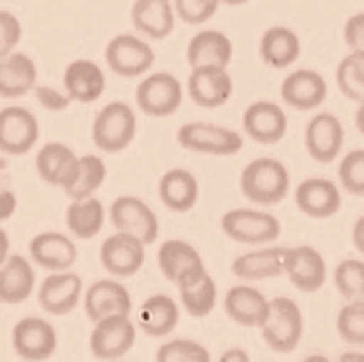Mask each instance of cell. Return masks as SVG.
<instances>
[{
	"label": "cell",
	"instance_id": "6da1fadb",
	"mask_svg": "<svg viewBox=\"0 0 364 362\" xmlns=\"http://www.w3.org/2000/svg\"><path fill=\"white\" fill-rule=\"evenodd\" d=\"M241 193L259 206H276L289 193V170L274 157L250 161L241 173Z\"/></svg>",
	"mask_w": 364,
	"mask_h": 362
},
{
	"label": "cell",
	"instance_id": "7a4b0ae2",
	"mask_svg": "<svg viewBox=\"0 0 364 362\" xmlns=\"http://www.w3.org/2000/svg\"><path fill=\"white\" fill-rule=\"evenodd\" d=\"M93 144L102 153H122L137 135V115L126 102H111L100 109L93 119Z\"/></svg>",
	"mask_w": 364,
	"mask_h": 362
},
{
	"label": "cell",
	"instance_id": "3957f363",
	"mask_svg": "<svg viewBox=\"0 0 364 362\" xmlns=\"http://www.w3.org/2000/svg\"><path fill=\"white\" fill-rule=\"evenodd\" d=\"M303 331H305V321L301 307L287 296L272 298L267 318L261 325L265 345L276 353H291L301 345Z\"/></svg>",
	"mask_w": 364,
	"mask_h": 362
},
{
	"label": "cell",
	"instance_id": "277c9868",
	"mask_svg": "<svg viewBox=\"0 0 364 362\" xmlns=\"http://www.w3.org/2000/svg\"><path fill=\"white\" fill-rule=\"evenodd\" d=\"M177 142L192 153L212 155V157H232L241 153L243 137L219 124L210 122H188L177 131Z\"/></svg>",
	"mask_w": 364,
	"mask_h": 362
},
{
	"label": "cell",
	"instance_id": "5b68a950",
	"mask_svg": "<svg viewBox=\"0 0 364 362\" xmlns=\"http://www.w3.org/2000/svg\"><path fill=\"white\" fill-rule=\"evenodd\" d=\"M221 230L225 237L245 245H265L281 237V221L263 210L234 208L221 217Z\"/></svg>",
	"mask_w": 364,
	"mask_h": 362
},
{
	"label": "cell",
	"instance_id": "8992f818",
	"mask_svg": "<svg viewBox=\"0 0 364 362\" xmlns=\"http://www.w3.org/2000/svg\"><path fill=\"white\" fill-rule=\"evenodd\" d=\"M137 340V325L131 314H111L93 323L89 347L97 360H119L133 349Z\"/></svg>",
	"mask_w": 364,
	"mask_h": 362
},
{
	"label": "cell",
	"instance_id": "52a82bcc",
	"mask_svg": "<svg viewBox=\"0 0 364 362\" xmlns=\"http://www.w3.org/2000/svg\"><path fill=\"white\" fill-rule=\"evenodd\" d=\"M106 67L122 78H141L155 65V51L135 33H119L109 40L104 51Z\"/></svg>",
	"mask_w": 364,
	"mask_h": 362
},
{
	"label": "cell",
	"instance_id": "ba28073f",
	"mask_svg": "<svg viewBox=\"0 0 364 362\" xmlns=\"http://www.w3.org/2000/svg\"><path fill=\"white\" fill-rule=\"evenodd\" d=\"M135 102L141 113L151 117H170L179 111L183 102V87L177 75L157 71L146 75L135 89Z\"/></svg>",
	"mask_w": 364,
	"mask_h": 362
},
{
	"label": "cell",
	"instance_id": "9c48e42d",
	"mask_svg": "<svg viewBox=\"0 0 364 362\" xmlns=\"http://www.w3.org/2000/svg\"><path fill=\"white\" fill-rule=\"evenodd\" d=\"M11 345L18 358L42 362L58 351V331L47 318L25 316L11 329Z\"/></svg>",
	"mask_w": 364,
	"mask_h": 362
},
{
	"label": "cell",
	"instance_id": "30bf717a",
	"mask_svg": "<svg viewBox=\"0 0 364 362\" xmlns=\"http://www.w3.org/2000/svg\"><path fill=\"white\" fill-rule=\"evenodd\" d=\"M109 219L117 232H128L141 239L146 245H153L159 237V219L155 210L144 199L133 195L117 197L109 208Z\"/></svg>",
	"mask_w": 364,
	"mask_h": 362
},
{
	"label": "cell",
	"instance_id": "8fae6325",
	"mask_svg": "<svg viewBox=\"0 0 364 362\" xmlns=\"http://www.w3.org/2000/svg\"><path fill=\"white\" fill-rule=\"evenodd\" d=\"M40 137V124L25 106H5L0 109V153L20 157L33 151Z\"/></svg>",
	"mask_w": 364,
	"mask_h": 362
},
{
	"label": "cell",
	"instance_id": "7c38bea8",
	"mask_svg": "<svg viewBox=\"0 0 364 362\" xmlns=\"http://www.w3.org/2000/svg\"><path fill=\"white\" fill-rule=\"evenodd\" d=\"M146 261V243L128 232H117L106 237L100 245V263L115 279L135 276Z\"/></svg>",
	"mask_w": 364,
	"mask_h": 362
},
{
	"label": "cell",
	"instance_id": "4fadbf2b",
	"mask_svg": "<svg viewBox=\"0 0 364 362\" xmlns=\"http://www.w3.org/2000/svg\"><path fill=\"white\" fill-rule=\"evenodd\" d=\"M283 274H287V279L296 289L314 294L318 289H323L327 283V263L316 247L296 245L285 250Z\"/></svg>",
	"mask_w": 364,
	"mask_h": 362
},
{
	"label": "cell",
	"instance_id": "5bb4252c",
	"mask_svg": "<svg viewBox=\"0 0 364 362\" xmlns=\"http://www.w3.org/2000/svg\"><path fill=\"white\" fill-rule=\"evenodd\" d=\"M188 95L201 109H219L234 93V80L228 67H192L188 75Z\"/></svg>",
	"mask_w": 364,
	"mask_h": 362
},
{
	"label": "cell",
	"instance_id": "9a60e30c",
	"mask_svg": "<svg viewBox=\"0 0 364 362\" xmlns=\"http://www.w3.org/2000/svg\"><path fill=\"white\" fill-rule=\"evenodd\" d=\"M84 294V285L80 274L71 270L51 272L38 287V303L51 316L71 314Z\"/></svg>",
	"mask_w": 364,
	"mask_h": 362
},
{
	"label": "cell",
	"instance_id": "2e32d148",
	"mask_svg": "<svg viewBox=\"0 0 364 362\" xmlns=\"http://www.w3.org/2000/svg\"><path fill=\"white\" fill-rule=\"evenodd\" d=\"M342 144H345V129H342V122L336 115L318 113L309 119L305 129V148L314 161H336V157H340Z\"/></svg>",
	"mask_w": 364,
	"mask_h": 362
},
{
	"label": "cell",
	"instance_id": "e0dca14e",
	"mask_svg": "<svg viewBox=\"0 0 364 362\" xmlns=\"http://www.w3.org/2000/svg\"><path fill=\"white\" fill-rule=\"evenodd\" d=\"M157 265L164 274V279L173 285H179L181 281H188L205 270L199 250L183 239L164 241L157 252Z\"/></svg>",
	"mask_w": 364,
	"mask_h": 362
},
{
	"label": "cell",
	"instance_id": "ac0fdd59",
	"mask_svg": "<svg viewBox=\"0 0 364 362\" xmlns=\"http://www.w3.org/2000/svg\"><path fill=\"white\" fill-rule=\"evenodd\" d=\"M62 87L73 102L93 104L104 95V89H106L104 69L93 60L77 58L69 62L67 69H64Z\"/></svg>",
	"mask_w": 364,
	"mask_h": 362
},
{
	"label": "cell",
	"instance_id": "d6986e66",
	"mask_svg": "<svg viewBox=\"0 0 364 362\" xmlns=\"http://www.w3.org/2000/svg\"><path fill=\"white\" fill-rule=\"evenodd\" d=\"M243 129L259 144H278L287 135V115L278 104L261 100L250 104L243 113Z\"/></svg>",
	"mask_w": 364,
	"mask_h": 362
},
{
	"label": "cell",
	"instance_id": "ffe728a7",
	"mask_svg": "<svg viewBox=\"0 0 364 362\" xmlns=\"http://www.w3.org/2000/svg\"><path fill=\"white\" fill-rule=\"evenodd\" d=\"M296 206L311 219H329L342 206V195L331 179L311 177L298 183L294 193Z\"/></svg>",
	"mask_w": 364,
	"mask_h": 362
},
{
	"label": "cell",
	"instance_id": "44dd1931",
	"mask_svg": "<svg viewBox=\"0 0 364 362\" xmlns=\"http://www.w3.org/2000/svg\"><path fill=\"white\" fill-rule=\"evenodd\" d=\"M281 97L296 111L318 109L327 100V82L314 69H296L283 80Z\"/></svg>",
	"mask_w": 364,
	"mask_h": 362
},
{
	"label": "cell",
	"instance_id": "7402d4cb",
	"mask_svg": "<svg viewBox=\"0 0 364 362\" xmlns=\"http://www.w3.org/2000/svg\"><path fill=\"white\" fill-rule=\"evenodd\" d=\"M29 257L36 265L49 272L71 270L77 261V247L62 232H40L29 241Z\"/></svg>",
	"mask_w": 364,
	"mask_h": 362
},
{
	"label": "cell",
	"instance_id": "603a6c76",
	"mask_svg": "<svg viewBox=\"0 0 364 362\" xmlns=\"http://www.w3.org/2000/svg\"><path fill=\"white\" fill-rule=\"evenodd\" d=\"M38 84V67L31 55L9 51L0 55V97L16 100L33 91Z\"/></svg>",
	"mask_w": 364,
	"mask_h": 362
},
{
	"label": "cell",
	"instance_id": "cb8c5ba5",
	"mask_svg": "<svg viewBox=\"0 0 364 362\" xmlns=\"http://www.w3.org/2000/svg\"><path fill=\"white\" fill-rule=\"evenodd\" d=\"M223 309L234 323L243 327H261L269 312V301L252 285H234L223 298Z\"/></svg>",
	"mask_w": 364,
	"mask_h": 362
},
{
	"label": "cell",
	"instance_id": "d4e9b609",
	"mask_svg": "<svg viewBox=\"0 0 364 362\" xmlns=\"http://www.w3.org/2000/svg\"><path fill=\"white\" fill-rule=\"evenodd\" d=\"M36 289V270L29 259L20 254H9L0 263V303L18 305L31 298Z\"/></svg>",
	"mask_w": 364,
	"mask_h": 362
},
{
	"label": "cell",
	"instance_id": "484cf974",
	"mask_svg": "<svg viewBox=\"0 0 364 362\" xmlns=\"http://www.w3.org/2000/svg\"><path fill=\"white\" fill-rule=\"evenodd\" d=\"M131 23L135 31L153 40L168 38L177 23L173 0H135L131 7Z\"/></svg>",
	"mask_w": 364,
	"mask_h": 362
},
{
	"label": "cell",
	"instance_id": "4316f807",
	"mask_svg": "<svg viewBox=\"0 0 364 362\" xmlns=\"http://www.w3.org/2000/svg\"><path fill=\"white\" fill-rule=\"evenodd\" d=\"M133 298L131 292L119 281H95L84 294V312L89 321H100L111 314H131Z\"/></svg>",
	"mask_w": 364,
	"mask_h": 362
},
{
	"label": "cell",
	"instance_id": "83f0119b",
	"mask_svg": "<svg viewBox=\"0 0 364 362\" xmlns=\"http://www.w3.org/2000/svg\"><path fill=\"white\" fill-rule=\"evenodd\" d=\"M232 53H234V45L223 31L203 29L190 38L188 49H186V60L190 69L205 67V65L228 67L232 62Z\"/></svg>",
	"mask_w": 364,
	"mask_h": 362
},
{
	"label": "cell",
	"instance_id": "f1b7e54d",
	"mask_svg": "<svg viewBox=\"0 0 364 362\" xmlns=\"http://www.w3.org/2000/svg\"><path fill=\"white\" fill-rule=\"evenodd\" d=\"M179 318H181V312L173 296L153 294L141 303L137 325L146 336L159 338V336L173 334L179 325Z\"/></svg>",
	"mask_w": 364,
	"mask_h": 362
},
{
	"label": "cell",
	"instance_id": "f546056e",
	"mask_svg": "<svg viewBox=\"0 0 364 362\" xmlns=\"http://www.w3.org/2000/svg\"><path fill=\"white\" fill-rule=\"evenodd\" d=\"M77 155L73 148L62 142H49L38 151L36 155V170L42 181L51 186L64 188L75 173Z\"/></svg>",
	"mask_w": 364,
	"mask_h": 362
},
{
	"label": "cell",
	"instance_id": "4dcf8cb0",
	"mask_svg": "<svg viewBox=\"0 0 364 362\" xmlns=\"http://www.w3.org/2000/svg\"><path fill=\"white\" fill-rule=\"evenodd\" d=\"M159 199L173 212H188L199 201V181L186 168H170L159 179Z\"/></svg>",
	"mask_w": 364,
	"mask_h": 362
},
{
	"label": "cell",
	"instance_id": "1f68e13d",
	"mask_svg": "<svg viewBox=\"0 0 364 362\" xmlns=\"http://www.w3.org/2000/svg\"><path fill=\"white\" fill-rule=\"evenodd\" d=\"M287 247H261L234 259L232 274L241 281H265L283 274V259Z\"/></svg>",
	"mask_w": 364,
	"mask_h": 362
},
{
	"label": "cell",
	"instance_id": "d6a6232c",
	"mask_svg": "<svg viewBox=\"0 0 364 362\" xmlns=\"http://www.w3.org/2000/svg\"><path fill=\"white\" fill-rule=\"evenodd\" d=\"M261 58L272 69H287L301 55V38L289 27H269L259 45Z\"/></svg>",
	"mask_w": 364,
	"mask_h": 362
},
{
	"label": "cell",
	"instance_id": "836d02e7",
	"mask_svg": "<svg viewBox=\"0 0 364 362\" xmlns=\"http://www.w3.org/2000/svg\"><path fill=\"white\" fill-rule=\"evenodd\" d=\"M64 221H67V228L71 230L75 239H95L106 221L104 203L95 195L84 199H71L67 212H64Z\"/></svg>",
	"mask_w": 364,
	"mask_h": 362
},
{
	"label": "cell",
	"instance_id": "e575fe53",
	"mask_svg": "<svg viewBox=\"0 0 364 362\" xmlns=\"http://www.w3.org/2000/svg\"><path fill=\"white\" fill-rule=\"evenodd\" d=\"M177 289H179V301H181L183 309L192 318H205L212 314L214 307H217L219 289L208 270H203L197 276H192L188 281H181L177 285Z\"/></svg>",
	"mask_w": 364,
	"mask_h": 362
},
{
	"label": "cell",
	"instance_id": "d590c367",
	"mask_svg": "<svg viewBox=\"0 0 364 362\" xmlns=\"http://www.w3.org/2000/svg\"><path fill=\"white\" fill-rule=\"evenodd\" d=\"M106 181V161L97 155H82L77 157L75 173L64 186V195L69 199L93 197Z\"/></svg>",
	"mask_w": 364,
	"mask_h": 362
},
{
	"label": "cell",
	"instance_id": "8d00e7d4",
	"mask_svg": "<svg viewBox=\"0 0 364 362\" xmlns=\"http://www.w3.org/2000/svg\"><path fill=\"white\" fill-rule=\"evenodd\" d=\"M336 82L342 95L353 102L364 97V51H351L340 60L336 69Z\"/></svg>",
	"mask_w": 364,
	"mask_h": 362
},
{
	"label": "cell",
	"instance_id": "74e56055",
	"mask_svg": "<svg viewBox=\"0 0 364 362\" xmlns=\"http://www.w3.org/2000/svg\"><path fill=\"white\" fill-rule=\"evenodd\" d=\"M333 283L342 298L364 301V263L358 259H345L333 272Z\"/></svg>",
	"mask_w": 364,
	"mask_h": 362
},
{
	"label": "cell",
	"instance_id": "f35d334b",
	"mask_svg": "<svg viewBox=\"0 0 364 362\" xmlns=\"http://www.w3.org/2000/svg\"><path fill=\"white\" fill-rule=\"evenodd\" d=\"M157 362H210V351L190 338H175L164 343L157 353Z\"/></svg>",
	"mask_w": 364,
	"mask_h": 362
},
{
	"label": "cell",
	"instance_id": "ab89813d",
	"mask_svg": "<svg viewBox=\"0 0 364 362\" xmlns=\"http://www.w3.org/2000/svg\"><path fill=\"white\" fill-rule=\"evenodd\" d=\"M336 327L345 343L364 347V301H349L342 307L338 312Z\"/></svg>",
	"mask_w": 364,
	"mask_h": 362
},
{
	"label": "cell",
	"instance_id": "60d3db41",
	"mask_svg": "<svg viewBox=\"0 0 364 362\" xmlns=\"http://www.w3.org/2000/svg\"><path fill=\"white\" fill-rule=\"evenodd\" d=\"M338 177L345 193L364 197V151H351L349 155L342 157Z\"/></svg>",
	"mask_w": 364,
	"mask_h": 362
},
{
	"label": "cell",
	"instance_id": "b9f144b4",
	"mask_svg": "<svg viewBox=\"0 0 364 362\" xmlns=\"http://www.w3.org/2000/svg\"><path fill=\"white\" fill-rule=\"evenodd\" d=\"M221 0H173L175 16L186 25H203L217 14Z\"/></svg>",
	"mask_w": 364,
	"mask_h": 362
},
{
	"label": "cell",
	"instance_id": "7bdbcfd3",
	"mask_svg": "<svg viewBox=\"0 0 364 362\" xmlns=\"http://www.w3.org/2000/svg\"><path fill=\"white\" fill-rule=\"evenodd\" d=\"M23 40V25L18 16L7 9H0V55L14 51Z\"/></svg>",
	"mask_w": 364,
	"mask_h": 362
},
{
	"label": "cell",
	"instance_id": "ee69618b",
	"mask_svg": "<svg viewBox=\"0 0 364 362\" xmlns=\"http://www.w3.org/2000/svg\"><path fill=\"white\" fill-rule=\"evenodd\" d=\"M36 91V100L38 104L42 106V109L47 111H64L71 106V97L67 95V91H60V89H53V87H47V84H36L33 87Z\"/></svg>",
	"mask_w": 364,
	"mask_h": 362
},
{
	"label": "cell",
	"instance_id": "f6af8a7d",
	"mask_svg": "<svg viewBox=\"0 0 364 362\" xmlns=\"http://www.w3.org/2000/svg\"><path fill=\"white\" fill-rule=\"evenodd\" d=\"M345 45L351 51H364V14H355L347 20Z\"/></svg>",
	"mask_w": 364,
	"mask_h": 362
},
{
	"label": "cell",
	"instance_id": "bcb514c9",
	"mask_svg": "<svg viewBox=\"0 0 364 362\" xmlns=\"http://www.w3.org/2000/svg\"><path fill=\"white\" fill-rule=\"evenodd\" d=\"M16 210H18V197L11 190H0V223L11 219Z\"/></svg>",
	"mask_w": 364,
	"mask_h": 362
},
{
	"label": "cell",
	"instance_id": "7dc6e473",
	"mask_svg": "<svg viewBox=\"0 0 364 362\" xmlns=\"http://www.w3.org/2000/svg\"><path fill=\"white\" fill-rule=\"evenodd\" d=\"M351 239H353L355 250H358V252L362 254V257H364V215L355 221L353 232H351Z\"/></svg>",
	"mask_w": 364,
	"mask_h": 362
},
{
	"label": "cell",
	"instance_id": "c3c4849f",
	"mask_svg": "<svg viewBox=\"0 0 364 362\" xmlns=\"http://www.w3.org/2000/svg\"><path fill=\"white\" fill-rule=\"evenodd\" d=\"M9 234L0 228V263H5V259L9 257Z\"/></svg>",
	"mask_w": 364,
	"mask_h": 362
},
{
	"label": "cell",
	"instance_id": "681fc988",
	"mask_svg": "<svg viewBox=\"0 0 364 362\" xmlns=\"http://www.w3.org/2000/svg\"><path fill=\"white\" fill-rule=\"evenodd\" d=\"M221 360H223V362H230V360H241V362H247V360H250V356H247L243 349H228V351L221 356Z\"/></svg>",
	"mask_w": 364,
	"mask_h": 362
},
{
	"label": "cell",
	"instance_id": "f907efd6",
	"mask_svg": "<svg viewBox=\"0 0 364 362\" xmlns=\"http://www.w3.org/2000/svg\"><path fill=\"white\" fill-rule=\"evenodd\" d=\"M355 126H358V131L364 135V97L360 100V106L355 111Z\"/></svg>",
	"mask_w": 364,
	"mask_h": 362
},
{
	"label": "cell",
	"instance_id": "816d5d0a",
	"mask_svg": "<svg viewBox=\"0 0 364 362\" xmlns=\"http://www.w3.org/2000/svg\"><path fill=\"white\" fill-rule=\"evenodd\" d=\"M223 5H230V7H239V5H245L250 0H221Z\"/></svg>",
	"mask_w": 364,
	"mask_h": 362
},
{
	"label": "cell",
	"instance_id": "f5cc1de1",
	"mask_svg": "<svg viewBox=\"0 0 364 362\" xmlns=\"http://www.w3.org/2000/svg\"><path fill=\"white\" fill-rule=\"evenodd\" d=\"M340 360L345 362V360H364L362 353H345V356H340Z\"/></svg>",
	"mask_w": 364,
	"mask_h": 362
}]
</instances>
